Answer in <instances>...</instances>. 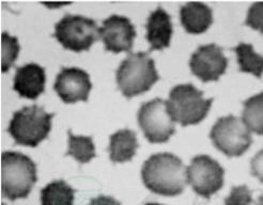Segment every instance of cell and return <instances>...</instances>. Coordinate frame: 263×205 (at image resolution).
Returning <instances> with one entry per match:
<instances>
[{"mask_svg": "<svg viewBox=\"0 0 263 205\" xmlns=\"http://www.w3.org/2000/svg\"><path fill=\"white\" fill-rule=\"evenodd\" d=\"M142 182L156 195L175 197L181 195L187 184V168L172 153L154 154L144 161Z\"/></svg>", "mask_w": 263, "mask_h": 205, "instance_id": "obj_1", "label": "cell"}, {"mask_svg": "<svg viewBox=\"0 0 263 205\" xmlns=\"http://www.w3.org/2000/svg\"><path fill=\"white\" fill-rule=\"evenodd\" d=\"M36 166L20 152L2 154V194L10 201L26 199L36 183Z\"/></svg>", "mask_w": 263, "mask_h": 205, "instance_id": "obj_2", "label": "cell"}, {"mask_svg": "<svg viewBox=\"0 0 263 205\" xmlns=\"http://www.w3.org/2000/svg\"><path fill=\"white\" fill-rule=\"evenodd\" d=\"M116 78L121 93L132 98L149 91L160 76L149 53H129L118 68Z\"/></svg>", "mask_w": 263, "mask_h": 205, "instance_id": "obj_3", "label": "cell"}, {"mask_svg": "<svg viewBox=\"0 0 263 205\" xmlns=\"http://www.w3.org/2000/svg\"><path fill=\"white\" fill-rule=\"evenodd\" d=\"M54 115V113H47L43 107L37 105L24 107L13 114L8 133L16 145L35 148L47 138Z\"/></svg>", "mask_w": 263, "mask_h": 205, "instance_id": "obj_4", "label": "cell"}, {"mask_svg": "<svg viewBox=\"0 0 263 205\" xmlns=\"http://www.w3.org/2000/svg\"><path fill=\"white\" fill-rule=\"evenodd\" d=\"M212 102V98L205 99L202 91L192 84L179 85L170 91L167 108L175 122L189 126L200 123L206 117Z\"/></svg>", "mask_w": 263, "mask_h": 205, "instance_id": "obj_5", "label": "cell"}, {"mask_svg": "<svg viewBox=\"0 0 263 205\" xmlns=\"http://www.w3.org/2000/svg\"><path fill=\"white\" fill-rule=\"evenodd\" d=\"M216 149L228 157H238L252 146L251 131L242 119L227 115L217 120L210 133Z\"/></svg>", "mask_w": 263, "mask_h": 205, "instance_id": "obj_6", "label": "cell"}, {"mask_svg": "<svg viewBox=\"0 0 263 205\" xmlns=\"http://www.w3.org/2000/svg\"><path fill=\"white\" fill-rule=\"evenodd\" d=\"M98 24L82 15L67 14L55 26L54 36L67 49L75 53L89 50L100 37Z\"/></svg>", "mask_w": 263, "mask_h": 205, "instance_id": "obj_7", "label": "cell"}, {"mask_svg": "<svg viewBox=\"0 0 263 205\" xmlns=\"http://www.w3.org/2000/svg\"><path fill=\"white\" fill-rule=\"evenodd\" d=\"M138 124L151 144L166 142L176 132L167 101L162 98H154L141 105L138 110Z\"/></svg>", "mask_w": 263, "mask_h": 205, "instance_id": "obj_8", "label": "cell"}, {"mask_svg": "<svg viewBox=\"0 0 263 205\" xmlns=\"http://www.w3.org/2000/svg\"><path fill=\"white\" fill-rule=\"evenodd\" d=\"M225 170L213 158L199 155L187 167V183L197 195L209 199L222 187Z\"/></svg>", "mask_w": 263, "mask_h": 205, "instance_id": "obj_9", "label": "cell"}, {"mask_svg": "<svg viewBox=\"0 0 263 205\" xmlns=\"http://www.w3.org/2000/svg\"><path fill=\"white\" fill-rule=\"evenodd\" d=\"M227 66L228 60L223 56L222 49L216 44L198 47L190 61L192 73L203 83L218 80L225 74Z\"/></svg>", "mask_w": 263, "mask_h": 205, "instance_id": "obj_10", "label": "cell"}, {"mask_svg": "<svg viewBox=\"0 0 263 205\" xmlns=\"http://www.w3.org/2000/svg\"><path fill=\"white\" fill-rule=\"evenodd\" d=\"M100 38L105 49L114 54L129 53L133 48L136 30L133 24L125 16L111 15L103 22L100 29Z\"/></svg>", "mask_w": 263, "mask_h": 205, "instance_id": "obj_11", "label": "cell"}, {"mask_svg": "<svg viewBox=\"0 0 263 205\" xmlns=\"http://www.w3.org/2000/svg\"><path fill=\"white\" fill-rule=\"evenodd\" d=\"M91 88L89 74L78 68H62L54 85L55 91L67 104H74L78 100L87 101Z\"/></svg>", "mask_w": 263, "mask_h": 205, "instance_id": "obj_12", "label": "cell"}, {"mask_svg": "<svg viewBox=\"0 0 263 205\" xmlns=\"http://www.w3.org/2000/svg\"><path fill=\"white\" fill-rule=\"evenodd\" d=\"M45 70L36 63H28L16 70L13 89L21 97L36 99L45 91Z\"/></svg>", "mask_w": 263, "mask_h": 205, "instance_id": "obj_13", "label": "cell"}, {"mask_svg": "<svg viewBox=\"0 0 263 205\" xmlns=\"http://www.w3.org/2000/svg\"><path fill=\"white\" fill-rule=\"evenodd\" d=\"M146 28V38L150 43L148 53H151L152 50H162L170 45L174 28L172 17L164 9L157 8L151 13L148 17Z\"/></svg>", "mask_w": 263, "mask_h": 205, "instance_id": "obj_14", "label": "cell"}, {"mask_svg": "<svg viewBox=\"0 0 263 205\" xmlns=\"http://www.w3.org/2000/svg\"><path fill=\"white\" fill-rule=\"evenodd\" d=\"M181 23L189 33L200 34L213 23L212 10L201 3H189L180 11Z\"/></svg>", "mask_w": 263, "mask_h": 205, "instance_id": "obj_15", "label": "cell"}, {"mask_svg": "<svg viewBox=\"0 0 263 205\" xmlns=\"http://www.w3.org/2000/svg\"><path fill=\"white\" fill-rule=\"evenodd\" d=\"M139 145L135 132L130 130H121L110 136L109 155L115 163L126 162L135 156Z\"/></svg>", "mask_w": 263, "mask_h": 205, "instance_id": "obj_16", "label": "cell"}, {"mask_svg": "<svg viewBox=\"0 0 263 205\" xmlns=\"http://www.w3.org/2000/svg\"><path fill=\"white\" fill-rule=\"evenodd\" d=\"M75 190L62 179L54 181L41 190L42 205H73Z\"/></svg>", "mask_w": 263, "mask_h": 205, "instance_id": "obj_17", "label": "cell"}, {"mask_svg": "<svg viewBox=\"0 0 263 205\" xmlns=\"http://www.w3.org/2000/svg\"><path fill=\"white\" fill-rule=\"evenodd\" d=\"M243 106L242 120L248 130L257 135H263V92L246 99Z\"/></svg>", "mask_w": 263, "mask_h": 205, "instance_id": "obj_18", "label": "cell"}, {"mask_svg": "<svg viewBox=\"0 0 263 205\" xmlns=\"http://www.w3.org/2000/svg\"><path fill=\"white\" fill-rule=\"evenodd\" d=\"M233 50L238 56L240 71L251 73L260 78L263 74V56L256 53L253 45L246 43L239 44Z\"/></svg>", "mask_w": 263, "mask_h": 205, "instance_id": "obj_19", "label": "cell"}, {"mask_svg": "<svg viewBox=\"0 0 263 205\" xmlns=\"http://www.w3.org/2000/svg\"><path fill=\"white\" fill-rule=\"evenodd\" d=\"M69 135V150L65 155L73 156L78 162L87 163L96 157V146L91 137L74 136L71 131Z\"/></svg>", "mask_w": 263, "mask_h": 205, "instance_id": "obj_20", "label": "cell"}, {"mask_svg": "<svg viewBox=\"0 0 263 205\" xmlns=\"http://www.w3.org/2000/svg\"><path fill=\"white\" fill-rule=\"evenodd\" d=\"M17 37L11 36L8 32L2 33V72H8L14 64L20 54Z\"/></svg>", "mask_w": 263, "mask_h": 205, "instance_id": "obj_21", "label": "cell"}, {"mask_svg": "<svg viewBox=\"0 0 263 205\" xmlns=\"http://www.w3.org/2000/svg\"><path fill=\"white\" fill-rule=\"evenodd\" d=\"M252 202V191L245 185L233 186L230 195L225 199V205H249Z\"/></svg>", "mask_w": 263, "mask_h": 205, "instance_id": "obj_22", "label": "cell"}, {"mask_svg": "<svg viewBox=\"0 0 263 205\" xmlns=\"http://www.w3.org/2000/svg\"><path fill=\"white\" fill-rule=\"evenodd\" d=\"M246 25L263 33V3H256L249 8Z\"/></svg>", "mask_w": 263, "mask_h": 205, "instance_id": "obj_23", "label": "cell"}, {"mask_svg": "<svg viewBox=\"0 0 263 205\" xmlns=\"http://www.w3.org/2000/svg\"><path fill=\"white\" fill-rule=\"evenodd\" d=\"M252 174L263 183V150L259 151L251 161Z\"/></svg>", "mask_w": 263, "mask_h": 205, "instance_id": "obj_24", "label": "cell"}, {"mask_svg": "<svg viewBox=\"0 0 263 205\" xmlns=\"http://www.w3.org/2000/svg\"><path fill=\"white\" fill-rule=\"evenodd\" d=\"M89 205H121L120 202H118L112 197L108 196H99L95 199H92Z\"/></svg>", "mask_w": 263, "mask_h": 205, "instance_id": "obj_25", "label": "cell"}, {"mask_svg": "<svg viewBox=\"0 0 263 205\" xmlns=\"http://www.w3.org/2000/svg\"><path fill=\"white\" fill-rule=\"evenodd\" d=\"M257 205H263V195H261L258 199V202H257Z\"/></svg>", "mask_w": 263, "mask_h": 205, "instance_id": "obj_26", "label": "cell"}, {"mask_svg": "<svg viewBox=\"0 0 263 205\" xmlns=\"http://www.w3.org/2000/svg\"><path fill=\"white\" fill-rule=\"evenodd\" d=\"M146 205H163V204H160V203H153V202H150V203H147Z\"/></svg>", "mask_w": 263, "mask_h": 205, "instance_id": "obj_27", "label": "cell"}]
</instances>
